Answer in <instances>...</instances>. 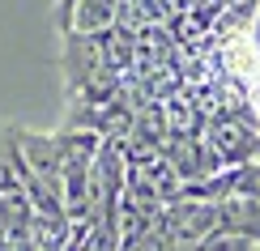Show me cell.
Masks as SVG:
<instances>
[{"label":"cell","instance_id":"cell-3","mask_svg":"<svg viewBox=\"0 0 260 251\" xmlns=\"http://www.w3.org/2000/svg\"><path fill=\"white\" fill-rule=\"evenodd\" d=\"M213 145V154H218L222 166H239V162H252L260 158V132L252 124H239L235 115H222L209 124V136H205Z\"/></svg>","mask_w":260,"mask_h":251},{"label":"cell","instance_id":"cell-1","mask_svg":"<svg viewBox=\"0 0 260 251\" xmlns=\"http://www.w3.org/2000/svg\"><path fill=\"white\" fill-rule=\"evenodd\" d=\"M99 145H103V136L94 132V128L64 124L56 132L60 174H64V217H69V222H85V217H90V174H94Z\"/></svg>","mask_w":260,"mask_h":251},{"label":"cell","instance_id":"cell-2","mask_svg":"<svg viewBox=\"0 0 260 251\" xmlns=\"http://www.w3.org/2000/svg\"><path fill=\"white\" fill-rule=\"evenodd\" d=\"M162 226H167V247H201L218 230V200L175 196L162 204Z\"/></svg>","mask_w":260,"mask_h":251}]
</instances>
